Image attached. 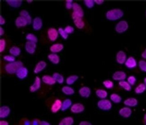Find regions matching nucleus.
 <instances>
[{
	"label": "nucleus",
	"instance_id": "1",
	"mask_svg": "<svg viewBox=\"0 0 146 125\" xmlns=\"http://www.w3.org/2000/svg\"><path fill=\"white\" fill-rule=\"evenodd\" d=\"M123 11L120 8H114L107 11L105 14L106 19L110 21L120 20L124 16Z\"/></svg>",
	"mask_w": 146,
	"mask_h": 125
},
{
	"label": "nucleus",
	"instance_id": "2",
	"mask_svg": "<svg viewBox=\"0 0 146 125\" xmlns=\"http://www.w3.org/2000/svg\"><path fill=\"white\" fill-rule=\"evenodd\" d=\"M22 66H23L22 62L19 61H15L14 62H9L5 65V70L9 74H15L17 70Z\"/></svg>",
	"mask_w": 146,
	"mask_h": 125
},
{
	"label": "nucleus",
	"instance_id": "3",
	"mask_svg": "<svg viewBox=\"0 0 146 125\" xmlns=\"http://www.w3.org/2000/svg\"><path fill=\"white\" fill-rule=\"evenodd\" d=\"M97 106L101 110L108 111L112 108V103L108 99H102L98 101Z\"/></svg>",
	"mask_w": 146,
	"mask_h": 125
},
{
	"label": "nucleus",
	"instance_id": "4",
	"mask_svg": "<svg viewBox=\"0 0 146 125\" xmlns=\"http://www.w3.org/2000/svg\"><path fill=\"white\" fill-rule=\"evenodd\" d=\"M129 25L128 22L125 20L119 21L115 26V30L118 34H122L128 30Z\"/></svg>",
	"mask_w": 146,
	"mask_h": 125
},
{
	"label": "nucleus",
	"instance_id": "5",
	"mask_svg": "<svg viewBox=\"0 0 146 125\" xmlns=\"http://www.w3.org/2000/svg\"><path fill=\"white\" fill-rule=\"evenodd\" d=\"M85 106L80 103H76L72 104L70 108L71 112L74 114H81L85 111Z\"/></svg>",
	"mask_w": 146,
	"mask_h": 125
},
{
	"label": "nucleus",
	"instance_id": "6",
	"mask_svg": "<svg viewBox=\"0 0 146 125\" xmlns=\"http://www.w3.org/2000/svg\"><path fill=\"white\" fill-rule=\"evenodd\" d=\"M72 15L82 18L84 15V12L81 5L76 2H74L72 7Z\"/></svg>",
	"mask_w": 146,
	"mask_h": 125
},
{
	"label": "nucleus",
	"instance_id": "7",
	"mask_svg": "<svg viewBox=\"0 0 146 125\" xmlns=\"http://www.w3.org/2000/svg\"><path fill=\"white\" fill-rule=\"evenodd\" d=\"M112 78L113 80L119 82L125 80L127 78V74L123 71H117L112 74Z\"/></svg>",
	"mask_w": 146,
	"mask_h": 125
},
{
	"label": "nucleus",
	"instance_id": "8",
	"mask_svg": "<svg viewBox=\"0 0 146 125\" xmlns=\"http://www.w3.org/2000/svg\"><path fill=\"white\" fill-rule=\"evenodd\" d=\"M127 58L126 53L122 50L118 51L115 55L116 61L120 65L124 64Z\"/></svg>",
	"mask_w": 146,
	"mask_h": 125
},
{
	"label": "nucleus",
	"instance_id": "9",
	"mask_svg": "<svg viewBox=\"0 0 146 125\" xmlns=\"http://www.w3.org/2000/svg\"><path fill=\"white\" fill-rule=\"evenodd\" d=\"M118 114L122 118H128L132 115V110L130 108L125 106L119 109Z\"/></svg>",
	"mask_w": 146,
	"mask_h": 125
},
{
	"label": "nucleus",
	"instance_id": "10",
	"mask_svg": "<svg viewBox=\"0 0 146 125\" xmlns=\"http://www.w3.org/2000/svg\"><path fill=\"white\" fill-rule=\"evenodd\" d=\"M138 62L136 59L133 56H129L127 57L126 61L125 62V66L128 69H133L138 66Z\"/></svg>",
	"mask_w": 146,
	"mask_h": 125
},
{
	"label": "nucleus",
	"instance_id": "11",
	"mask_svg": "<svg viewBox=\"0 0 146 125\" xmlns=\"http://www.w3.org/2000/svg\"><path fill=\"white\" fill-rule=\"evenodd\" d=\"M29 74V70L28 68L25 67H20L16 71V76L20 80H23L25 79Z\"/></svg>",
	"mask_w": 146,
	"mask_h": 125
},
{
	"label": "nucleus",
	"instance_id": "12",
	"mask_svg": "<svg viewBox=\"0 0 146 125\" xmlns=\"http://www.w3.org/2000/svg\"><path fill=\"white\" fill-rule=\"evenodd\" d=\"M41 84V79L38 76H36L33 84L29 87V90L32 93L36 92L40 88Z\"/></svg>",
	"mask_w": 146,
	"mask_h": 125
},
{
	"label": "nucleus",
	"instance_id": "13",
	"mask_svg": "<svg viewBox=\"0 0 146 125\" xmlns=\"http://www.w3.org/2000/svg\"><path fill=\"white\" fill-rule=\"evenodd\" d=\"M73 23L76 28L79 29H82L85 26V23L82 18L78 17L73 15H72Z\"/></svg>",
	"mask_w": 146,
	"mask_h": 125
},
{
	"label": "nucleus",
	"instance_id": "14",
	"mask_svg": "<svg viewBox=\"0 0 146 125\" xmlns=\"http://www.w3.org/2000/svg\"><path fill=\"white\" fill-rule=\"evenodd\" d=\"M47 35L50 41H54L58 38L59 33L58 30L54 28H50L48 30Z\"/></svg>",
	"mask_w": 146,
	"mask_h": 125
},
{
	"label": "nucleus",
	"instance_id": "15",
	"mask_svg": "<svg viewBox=\"0 0 146 125\" xmlns=\"http://www.w3.org/2000/svg\"><path fill=\"white\" fill-rule=\"evenodd\" d=\"M62 101L59 99H56L54 101L51 107L50 111L53 114H56L61 110Z\"/></svg>",
	"mask_w": 146,
	"mask_h": 125
},
{
	"label": "nucleus",
	"instance_id": "16",
	"mask_svg": "<svg viewBox=\"0 0 146 125\" xmlns=\"http://www.w3.org/2000/svg\"><path fill=\"white\" fill-rule=\"evenodd\" d=\"M78 93L80 96L82 97L88 98L91 95V89L87 86H84L80 88Z\"/></svg>",
	"mask_w": 146,
	"mask_h": 125
},
{
	"label": "nucleus",
	"instance_id": "17",
	"mask_svg": "<svg viewBox=\"0 0 146 125\" xmlns=\"http://www.w3.org/2000/svg\"><path fill=\"white\" fill-rule=\"evenodd\" d=\"M123 104L125 106L131 108L136 107L138 105L139 102L138 100L135 98L129 97L124 101Z\"/></svg>",
	"mask_w": 146,
	"mask_h": 125
},
{
	"label": "nucleus",
	"instance_id": "18",
	"mask_svg": "<svg viewBox=\"0 0 146 125\" xmlns=\"http://www.w3.org/2000/svg\"><path fill=\"white\" fill-rule=\"evenodd\" d=\"M36 43L27 41L25 45V49L29 54H33L36 51Z\"/></svg>",
	"mask_w": 146,
	"mask_h": 125
},
{
	"label": "nucleus",
	"instance_id": "19",
	"mask_svg": "<svg viewBox=\"0 0 146 125\" xmlns=\"http://www.w3.org/2000/svg\"><path fill=\"white\" fill-rule=\"evenodd\" d=\"M32 26L33 29L36 31H38L42 29L43 26V21L40 17H35L33 20Z\"/></svg>",
	"mask_w": 146,
	"mask_h": 125
},
{
	"label": "nucleus",
	"instance_id": "20",
	"mask_svg": "<svg viewBox=\"0 0 146 125\" xmlns=\"http://www.w3.org/2000/svg\"><path fill=\"white\" fill-rule=\"evenodd\" d=\"M11 109L7 105H3L0 108V118L5 119L7 118L11 114Z\"/></svg>",
	"mask_w": 146,
	"mask_h": 125
},
{
	"label": "nucleus",
	"instance_id": "21",
	"mask_svg": "<svg viewBox=\"0 0 146 125\" xmlns=\"http://www.w3.org/2000/svg\"><path fill=\"white\" fill-rule=\"evenodd\" d=\"M47 66V63L43 61H40L37 62L34 68V73L35 74H38L41 72L43 70L46 68Z\"/></svg>",
	"mask_w": 146,
	"mask_h": 125
},
{
	"label": "nucleus",
	"instance_id": "22",
	"mask_svg": "<svg viewBox=\"0 0 146 125\" xmlns=\"http://www.w3.org/2000/svg\"><path fill=\"white\" fill-rule=\"evenodd\" d=\"M41 81L44 83L50 86L54 85L56 83L53 76L49 75H44L43 76L41 77Z\"/></svg>",
	"mask_w": 146,
	"mask_h": 125
},
{
	"label": "nucleus",
	"instance_id": "23",
	"mask_svg": "<svg viewBox=\"0 0 146 125\" xmlns=\"http://www.w3.org/2000/svg\"><path fill=\"white\" fill-rule=\"evenodd\" d=\"M15 25L17 28H20L26 26L28 25V23L24 18L19 16L17 17L15 20Z\"/></svg>",
	"mask_w": 146,
	"mask_h": 125
},
{
	"label": "nucleus",
	"instance_id": "24",
	"mask_svg": "<svg viewBox=\"0 0 146 125\" xmlns=\"http://www.w3.org/2000/svg\"><path fill=\"white\" fill-rule=\"evenodd\" d=\"M64 49V45L61 43H55L50 47V50L52 53L57 54L62 51Z\"/></svg>",
	"mask_w": 146,
	"mask_h": 125
},
{
	"label": "nucleus",
	"instance_id": "25",
	"mask_svg": "<svg viewBox=\"0 0 146 125\" xmlns=\"http://www.w3.org/2000/svg\"><path fill=\"white\" fill-rule=\"evenodd\" d=\"M74 123L73 118L71 116H67L62 119L58 125H73Z\"/></svg>",
	"mask_w": 146,
	"mask_h": 125
},
{
	"label": "nucleus",
	"instance_id": "26",
	"mask_svg": "<svg viewBox=\"0 0 146 125\" xmlns=\"http://www.w3.org/2000/svg\"><path fill=\"white\" fill-rule=\"evenodd\" d=\"M19 16L23 17L28 22V25H31V23H33L32 17L30 15L29 12L26 10H23L21 11H20L19 12Z\"/></svg>",
	"mask_w": 146,
	"mask_h": 125
},
{
	"label": "nucleus",
	"instance_id": "27",
	"mask_svg": "<svg viewBox=\"0 0 146 125\" xmlns=\"http://www.w3.org/2000/svg\"><path fill=\"white\" fill-rule=\"evenodd\" d=\"M95 94L100 100L107 99L108 96V92L103 89H98L95 91Z\"/></svg>",
	"mask_w": 146,
	"mask_h": 125
},
{
	"label": "nucleus",
	"instance_id": "28",
	"mask_svg": "<svg viewBox=\"0 0 146 125\" xmlns=\"http://www.w3.org/2000/svg\"><path fill=\"white\" fill-rule=\"evenodd\" d=\"M72 100L70 99H66L62 102V104L61 110L62 112H64L68 109L71 108V106L72 105Z\"/></svg>",
	"mask_w": 146,
	"mask_h": 125
},
{
	"label": "nucleus",
	"instance_id": "29",
	"mask_svg": "<svg viewBox=\"0 0 146 125\" xmlns=\"http://www.w3.org/2000/svg\"><path fill=\"white\" fill-rule=\"evenodd\" d=\"M48 59L50 62L54 64H58L60 61L59 56L57 54L51 53L48 55Z\"/></svg>",
	"mask_w": 146,
	"mask_h": 125
},
{
	"label": "nucleus",
	"instance_id": "30",
	"mask_svg": "<svg viewBox=\"0 0 146 125\" xmlns=\"http://www.w3.org/2000/svg\"><path fill=\"white\" fill-rule=\"evenodd\" d=\"M5 2L10 5V7L14 8H18L21 6L23 1L21 0H7Z\"/></svg>",
	"mask_w": 146,
	"mask_h": 125
},
{
	"label": "nucleus",
	"instance_id": "31",
	"mask_svg": "<svg viewBox=\"0 0 146 125\" xmlns=\"http://www.w3.org/2000/svg\"><path fill=\"white\" fill-rule=\"evenodd\" d=\"M61 91L64 94L67 96H72L75 94V91L70 86H64L62 88Z\"/></svg>",
	"mask_w": 146,
	"mask_h": 125
},
{
	"label": "nucleus",
	"instance_id": "32",
	"mask_svg": "<svg viewBox=\"0 0 146 125\" xmlns=\"http://www.w3.org/2000/svg\"><path fill=\"white\" fill-rule=\"evenodd\" d=\"M110 100L112 103L118 104L122 101V98L120 95L115 93L111 94L110 96Z\"/></svg>",
	"mask_w": 146,
	"mask_h": 125
},
{
	"label": "nucleus",
	"instance_id": "33",
	"mask_svg": "<svg viewBox=\"0 0 146 125\" xmlns=\"http://www.w3.org/2000/svg\"><path fill=\"white\" fill-rule=\"evenodd\" d=\"M118 85L120 87L122 88L125 91H130L131 90L132 86L126 80L118 82Z\"/></svg>",
	"mask_w": 146,
	"mask_h": 125
},
{
	"label": "nucleus",
	"instance_id": "34",
	"mask_svg": "<svg viewBox=\"0 0 146 125\" xmlns=\"http://www.w3.org/2000/svg\"><path fill=\"white\" fill-rule=\"evenodd\" d=\"M78 76L76 75H72L68 76L66 79V84L68 86H71L74 84L79 79Z\"/></svg>",
	"mask_w": 146,
	"mask_h": 125
},
{
	"label": "nucleus",
	"instance_id": "35",
	"mask_svg": "<svg viewBox=\"0 0 146 125\" xmlns=\"http://www.w3.org/2000/svg\"><path fill=\"white\" fill-rule=\"evenodd\" d=\"M21 52V50L19 47L17 46H13L9 50V53L11 55H13L14 57L19 56Z\"/></svg>",
	"mask_w": 146,
	"mask_h": 125
},
{
	"label": "nucleus",
	"instance_id": "36",
	"mask_svg": "<svg viewBox=\"0 0 146 125\" xmlns=\"http://www.w3.org/2000/svg\"><path fill=\"white\" fill-rule=\"evenodd\" d=\"M56 82L59 84H62L64 82V77L62 74L58 72H54L52 75Z\"/></svg>",
	"mask_w": 146,
	"mask_h": 125
},
{
	"label": "nucleus",
	"instance_id": "37",
	"mask_svg": "<svg viewBox=\"0 0 146 125\" xmlns=\"http://www.w3.org/2000/svg\"><path fill=\"white\" fill-rule=\"evenodd\" d=\"M146 90V87L143 83L139 84L135 89V93L137 94H142Z\"/></svg>",
	"mask_w": 146,
	"mask_h": 125
},
{
	"label": "nucleus",
	"instance_id": "38",
	"mask_svg": "<svg viewBox=\"0 0 146 125\" xmlns=\"http://www.w3.org/2000/svg\"><path fill=\"white\" fill-rule=\"evenodd\" d=\"M103 86L107 89H111L113 88L114 84L111 80H106L103 82Z\"/></svg>",
	"mask_w": 146,
	"mask_h": 125
},
{
	"label": "nucleus",
	"instance_id": "39",
	"mask_svg": "<svg viewBox=\"0 0 146 125\" xmlns=\"http://www.w3.org/2000/svg\"><path fill=\"white\" fill-rule=\"evenodd\" d=\"M26 39L27 41H31L36 43L38 41V38L33 33H28L26 36Z\"/></svg>",
	"mask_w": 146,
	"mask_h": 125
},
{
	"label": "nucleus",
	"instance_id": "40",
	"mask_svg": "<svg viewBox=\"0 0 146 125\" xmlns=\"http://www.w3.org/2000/svg\"><path fill=\"white\" fill-rule=\"evenodd\" d=\"M138 66L140 70L143 72H146V61L144 59H142L138 62Z\"/></svg>",
	"mask_w": 146,
	"mask_h": 125
},
{
	"label": "nucleus",
	"instance_id": "41",
	"mask_svg": "<svg viewBox=\"0 0 146 125\" xmlns=\"http://www.w3.org/2000/svg\"><path fill=\"white\" fill-rule=\"evenodd\" d=\"M58 30L59 35H60V36L61 37L64 39L67 40V39H68V35H68V34L66 33L64 29L62 28H58Z\"/></svg>",
	"mask_w": 146,
	"mask_h": 125
},
{
	"label": "nucleus",
	"instance_id": "42",
	"mask_svg": "<svg viewBox=\"0 0 146 125\" xmlns=\"http://www.w3.org/2000/svg\"><path fill=\"white\" fill-rule=\"evenodd\" d=\"M19 125H32V121L28 118H23L20 119Z\"/></svg>",
	"mask_w": 146,
	"mask_h": 125
},
{
	"label": "nucleus",
	"instance_id": "43",
	"mask_svg": "<svg viewBox=\"0 0 146 125\" xmlns=\"http://www.w3.org/2000/svg\"><path fill=\"white\" fill-rule=\"evenodd\" d=\"M126 81H127V82H128L131 86H133V85H135L136 83V77L135 76H128V77H127V80H126Z\"/></svg>",
	"mask_w": 146,
	"mask_h": 125
},
{
	"label": "nucleus",
	"instance_id": "44",
	"mask_svg": "<svg viewBox=\"0 0 146 125\" xmlns=\"http://www.w3.org/2000/svg\"><path fill=\"white\" fill-rule=\"evenodd\" d=\"M84 4L88 9H91L94 7L95 3L94 0H85L84 1Z\"/></svg>",
	"mask_w": 146,
	"mask_h": 125
},
{
	"label": "nucleus",
	"instance_id": "45",
	"mask_svg": "<svg viewBox=\"0 0 146 125\" xmlns=\"http://www.w3.org/2000/svg\"><path fill=\"white\" fill-rule=\"evenodd\" d=\"M3 59L5 61L8 62L9 63L15 61V57L12 55H5L3 56Z\"/></svg>",
	"mask_w": 146,
	"mask_h": 125
},
{
	"label": "nucleus",
	"instance_id": "46",
	"mask_svg": "<svg viewBox=\"0 0 146 125\" xmlns=\"http://www.w3.org/2000/svg\"><path fill=\"white\" fill-rule=\"evenodd\" d=\"M6 47V41L4 39L0 40V52L2 53L4 51Z\"/></svg>",
	"mask_w": 146,
	"mask_h": 125
},
{
	"label": "nucleus",
	"instance_id": "47",
	"mask_svg": "<svg viewBox=\"0 0 146 125\" xmlns=\"http://www.w3.org/2000/svg\"><path fill=\"white\" fill-rule=\"evenodd\" d=\"M64 29L68 35L72 34L74 32V30H75V29L71 25L67 26L65 27V28Z\"/></svg>",
	"mask_w": 146,
	"mask_h": 125
},
{
	"label": "nucleus",
	"instance_id": "48",
	"mask_svg": "<svg viewBox=\"0 0 146 125\" xmlns=\"http://www.w3.org/2000/svg\"><path fill=\"white\" fill-rule=\"evenodd\" d=\"M74 2L72 0H67L65 1V7L68 10L72 9Z\"/></svg>",
	"mask_w": 146,
	"mask_h": 125
},
{
	"label": "nucleus",
	"instance_id": "49",
	"mask_svg": "<svg viewBox=\"0 0 146 125\" xmlns=\"http://www.w3.org/2000/svg\"><path fill=\"white\" fill-rule=\"evenodd\" d=\"M32 125H40L41 121L39 119L34 118L32 121Z\"/></svg>",
	"mask_w": 146,
	"mask_h": 125
},
{
	"label": "nucleus",
	"instance_id": "50",
	"mask_svg": "<svg viewBox=\"0 0 146 125\" xmlns=\"http://www.w3.org/2000/svg\"><path fill=\"white\" fill-rule=\"evenodd\" d=\"M78 125H93V124L89 121H82L80 122Z\"/></svg>",
	"mask_w": 146,
	"mask_h": 125
},
{
	"label": "nucleus",
	"instance_id": "51",
	"mask_svg": "<svg viewBox=\"0 0 146 125\" xmlns=\"http://www.w3.org/2000/svg\"><path fill=\"white\" fill-rule=\"evenodd\" d=\"M5 23V20L2 15L0 16V25H3Z\"/></svg>",
	"mask_w": 146,
	"mask_h": 125
},
{
	"label": "nucleus",
	"instance_id": "52",
	"mask_svg": "<svg viewBox=\"0 0 146 125\" xmlns=\"http://www.w3.org/2000/svg\"><path fill=\"white\" fill-rule=\"evenodd\" d=\"M95 4L98 5H101L104 3V0H94Z\"/></svg>",
	"mask_w": 146,
	"mask_h": 125
},
{
	"label": "nucleus",
	"instance_id": "53",
	"mask_svg": "<svg viewBox=\"0 0 146 125\" xmlns=\"http://www.w3.org/2000/svg\"><path fill=\"white\" fill-rule=\"evenodd\" d=\"M0 125H9V123L6 120H2L0 121Z\"/></svg>",
	"mask_w": 146,
	"mask_h": 125
},
{
	"label": "nucleus",
	"instance_id": "54",
	"mask_svg": "<svg viewBox=\"0 0 146 125\" xmlns=\"http://www.w3.org/2000/svg\"><path fill=\"white\" fill-rule=\"evenodd\" d=\"M141 57H142V58L143 59H144V60H146V49H144V51H143L142 54H141Z\"/></svg>",
	"mask_w": 146,
	"mask_h": 125
},
{
	"label": "nucleus",
	"instance_id": "55",
	"mask_svg": "<svg viewBox=\"0 0 146 125\" xmlns=\"http://www.w3.org/2000/svg\"><path fill=\"white\" fill-rule=\"evenodd\" d=\"M40 125H51V124L48 121L42 120L41 121Z\"/></svg>",
	"mask_w": 146,
	"mask_h": 125
},
{
	"label": "nucleus",
	"instance_id": "56",
	"mask_svg": "<svg viewBox=\"0 0 146 125\" xmlns=\"http://www.w3.org/2000/svg\"><path fill=\"white\" fill-rule=\"evenodd\" d=\"M4 30L2 27H0V36H2L4 34Z\"/></svg>",
	"mask_w": 146,
	"mask_h": 125
},
{
	"label": "nucleus",
	"instance_id": "57",
	"mask_svg": "<svg viewBox=\"0 0 146 125\" xmlns=\"http://www.w3.org/2000/svg\"><path fill=\"white\" fill-rule=\"evenodd\" d=\"M143 83L144 86H145L146 89V77H145V78H144V79H143Z\"/></svg>",
	"mask_w": 146,
	"mask_h": 125
},
{
	"label": "nucleus",
	"instance_id": "58",
	"mask_svg": "<svg viewBox=\"0 0 146 125\" xmlns=\"http://www.w3.org/2000/svg\"><path fill=\"white\" fill-rule=\"evenodd\" d=\"M27 2L29 3H31L32 2H33V1H32V0H28V1H27Z\"/></svg>",
	"mask_w": 146,
	"mask_h": 125
},
{
	"label": "nucleus",
	"instance_id": "59",
	"mask_svg": "<svg viewBox=\"0 0 146 125\" xmlns=\"http://www.w3.org/2000/svg\"><path fill=\"white\" fill-rule=\"evenodd\" d=\"M143 119H144V121H146V112L144 114Z\"/></svg>",
	"mask_w": 146,
	"mask_h": 125
},
{
	"label": "nucleus",
	"instance_id": "60",
	"mask_svg": "<svg viewBox=\"0 0 146 125\" xmlns=\"http://www.w3.org/2000/svg\"><path fill=\"white\" fill-rule=\"evenodd\" d=\"M144 122H144V124H145V125H146V121H144Z\"/></svg>",
	"mask_w": 146,
	"mask_h": 125
},
{
	"label": "nucleus",
	"instance_id": "61",
	"mask_svg": "<svg viewBox=\"0 0 146 125\" xmlns=\"http://www.w3.org/2000/svg\"></svg>",
	"mask_w": 146,
	"mask_h": 125
}]
</instances>
